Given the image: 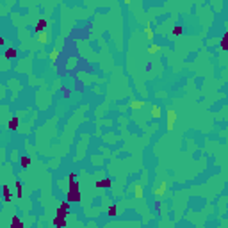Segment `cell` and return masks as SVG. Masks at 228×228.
<instances>
[{
    "instance_id": "cell-1",
    "label": "cell",
    "mask_w": 228,
    "mask_h": 228,
    "mask_svg": "<svg viewBox=\"0 0 228 228\" xmlns=\"http://www.w3.org/2000/svg\"><path fill=\"white\" fill-rule=\"evenodd\" d=\"M68 201H80V189L77 182H70V191H68Z\"/></svg>"
},
{
    "instance_id": "cell-2",
    "label": "cell",
    "mask_w": 228,
    "mask_h": 228,
    "mask_svg": "<svg viewBox=\"0 0 228 228\" xmlns=\"http://www.w3.org/2000/svg\"><path fill=\"white\" fill-rule=\"evenodd\" d=\"M177 119H178L177 111H175V109H169V111L166 112V128L169 130V132L175 128V123H177Z\"/></svg>"
},
{
    "instance_id": "cell-3",
    "label": "cell",
    "mask_w": 228,
    "mask_h": 228,
    "mask_svg": "<svg viewBox=\"0 0 228 228\" xmlns=\"http://www.w3.org/2000/svg\"><path fill=\"white\" fill-rule=\"evenodd\" d=\"M166 191H167V184H166V182H161L159 187L153 189V194H155V196H164V194H166Z\"/></svg>"
},
{
    "instance_id": "cell-4",
    "label": "cell",
    "mask_w": 228,
    "mask_h": 228,
    "mask_svg": "<svg viewBox=\"0 0 228 228\" xmlns=\"http://www.w3.org/2000/svg\"><path fill=\"white\" fill-rule=\"evenodd\" d=\"M18 127H20V118L18 116L11 118L9 123H7V128H9V130H18Z\"/></svg>"
},
{
    "instance_id": "cell-5",
    "label": "cell",
    "mask_w": 228,
    "mask_h": 228,
    "mask_svg": "<svg viewBox=\"0 0 228 228\" xmlns=\"http://www.w3.org/2000/svg\"><path fill=\"white\" fill-rule=\"evenodd\" d=\"M48 27V22H46V20H43V18H41V20H38V23H36V32H45V29Z\"/></svg>"
},
{
    "instance_id": "cell-6",
    "label": "cell",
    "mask_w": 228,
    "mask_h": 228,
    "mask_svg": "<svg viewBox=\"0 0 228 228\" xmlns=\"http://www.w3.org/2000/svg\"><path fill=\"white\" fill-rule=\"evenodd\" d=\"M112 185V180L111 178H103V180H98V182H96V187H98V189H107V187H111Z\"/></svg>"
},
{
    "instance_id": "cell-7",
    "label": "cell",
    "mask_w": 228,
    "mask_h": 228,
    "mask_svg": "<svg viewBox=\"0 0 228 228\" xmlns=\"http://www.w3.org/2000/svg\"><path fill=\"white\" fill-rule=\"evenodd\" d=\"M145 107V100H134L130 102V109L132 111H139V109H143Z\"/></svg>"
},
{
    "instance_id": "cell-8",
    "label": "cell",
    "mask_w": 228,
    "mask_h": 228,
    "mask_svg": "<svg viewBox=\"0 0 228 228\" xmlns=\"http://www.w3.org/2000/svg\"><path fill=\"white\" fill-rule=\"evenodd\" d=\"M162 116V109L159 105H151V118L153 119H159Z\"/></svg>"
},
{
    "instance_id": "cell-9",
    "label": "cell",
    "mask_w": 228,
    "mask_h": 228,
    "mask_svg": "<svg viewBox=\"0 0 228 228\" xmlns=\"http://www.w3.org/2000/svg\"><path fill=\"white\" fill-rule=\"evenodd\" d=\"M54 226H57V228H64L66 226V217H54Z\"/></svg>"
},
{
    "instance_id": "cell-10",
    "label": "cell",
    "mask_w": 228,
    "mask_h": 228,
    "mask_svg": "<svg viewBox=\"0 0 228 228\" xmlns=\"http://www.w3.org/2000/svg\"><path fill=\"white\" fill-rule=\"evenodd\" d=\"M11 228H25L23 226V223H22V219L18 216H13V219H11Z\"/></svg>"
},
{
    "instance_id": "cell-11",
    "label": "cell",
    "mask_w": 228,
    "mask_h": 228,
    "mask_svg": "<svg viewBox=\"0 0 228 228\" xmlns=\"http://www.w3.org/2000/svg\"><path fill=\"white\" fill-rule=\"evenodd\" d=\"M145 34H146V39H148V41H153V29H151V23H146Z\"/></svg>"
},
{
    "instance_id": "cell-12",
    "label": "cell",
    "mask_w": 228,
    "mask_h": 228,
    "mask_svg": "<svg viewBox=\"0 0 228 228\" xmlns=\"http://www.w3.org/2000/svg\"><path fill=\"white\" fill-rule=\"evenodd\" d=\"M134 196L139 200V198H143V185L141 184H135L134 185Z\"/></svg>"
},
{
    "instance_id": "cell-13",
    "label": "cell",
    "mask_w": 228,
    "mask_h": 228,
    "mask_svg": "<svg viewBox=\"0 0 228 228\" xmlns=\"http://www.w3.org/2000/svg\"><path fill=\"white\" fill-rule=\"evenodd\" d=\"M38 41L39 43H43V45H46L48 43V32H46V30H45V32H39L38 34Z\"/></svg>"
},
{
    "instance_id": "cell-14",
    "label": "cell",
    "mask_w": 228,
    "mask_h": 228,
    "mask_svg": "<svg viewBox=\"0 0 228 228\" xmlns=\"http://www.w3.org/2000/svg\"><path fill=\"white\" fill-rule=\"evenodd\" d=\"M219 48H221L223 52H226L228 50V32L223 36V39H221V45H219Z\"/></svg>"
},
{
    "instance_id": "cell-15",
    "label": "cell",
    "mask_w": 228,
    "mask_h": 228,
    "mask_svg": "<svg viewBox=\"0 0 228 228\" xmlns=\"http://www.w3.org/2000/svg\"><path fill=\"white\" fill-rule=\"evenodd\" d=\"M161 50H162L161 45H150V46H148V54H150V56H153V54H157V52H161Z\"/></svg>"
},
{
    "instance_id": "cell-16",
    "label": "cell",
    "mask_w": 228,
    "mask_h": 228,
    "mask_svg": "<svg viewBox=\"0 0 228 228\" xmlns=\"http://www.w3.org/2000/svg\"><path fill=\"white\" fill-rule=\"evenodd\" d=\"M14 187H16V196H18V198H22V196H23V187H22V182H20V180H16V184H14Z\"/></svg>"
},
{
    "instance_id": "cell-17",
    "label": "cell",
    "mask_w": 228,
    "mask_h": 228,
    "mask_svg": "<svg viewBox=\"0 0 228 228\" xmlns=\"http://www.w3.org/2000/svg\"><path fill=\"white\" fill-rule=\"evenodd\" d=\"M30 162H32V161H30V157H22V159H20V164H22L23 169L30 166Z\"/></svg>"
},
{
    "instance_id": "cell-18",
    "label": "cell",
    "mask_w": 228,
    "mask_h": 228,
    "mask_svg": "<svg viewBox=\"0 0 228 228\" xmlns=\"http://www.w3.org/2000/svg\"><path fill=\"white\" fill-rule=\"evenodd\" d=\"M4 57H6V59H13V57H16V50H14V48H7L6 54H4Z\"/></svg>"
},
{
    "instance_id": "cell-19",
    "label": "cell",
    "mask_w": 228,
    "mask_h": 228,
    "mask_svg": "<svg viewBox=\"0 0 228 228\" xmlns=\"http://www.w3.org/2000/svg\"><path fill=\"white\" fill-rule=\"evenodd\" d=\"M4 201H11V189L4 185Z\"/></svg>"
},
{
    "instance_id": "cell-20",
    "label": "cell",
    "mask_w": 228,
    "mask_h": 228,
    "mask_svg": "<svg viewBox=\"0 0 228 228\" xmlns=\"http://www.w3.org/2000/svg\"><path fill=\"white\" fill-rule=\"evenodd\" d=\"M107 214H109L111 217H114V216L118 214V207H116V205H111L109 209H107Z\"/></svg>"
},
{
    "instance_id": "cell-21",
    "label": "cell",
    "mask_w": 228,
    "mask_h": 228,
    "mask_svg": "<svg viewBox=\"0 0 228 228\" xmlns=\"http://www.w3.org/2000/svg\"><path fill=\"white\" fill-rule=\"evenodd\" d=\"M182 34H184V29L180 27V25H177V27H173V36H182Z\"/></svg>"
},
{
    "instance_id": "cell-22",
    "label": "cell",
    "mask_w": 228,
    "mask_h": 228,
    "mask_svg": "<svg viewBox=\"0 0 228 228\" xmlns=\"http://www.w3.org/2000/svg\"><path fill=\"white\" fill-rule=\"evenodd\" d=\"M57 57H59V50H57V48H54V50L50 52V61H52V62H56V61H57Z\"/></svg>"
},
{
    "instance_id": "cell-23",
    "label": "cell",
    "mask_w": 228,
    "mask_h": 228,
    "mask_svg": "<svg viewBox=\"0 0 228 228\" xmlns=\"http://www.w3.org/2000/svg\"><path fill=\"white\" fill-rule=\"evenodd\" d=\"M59 209H62V210H66V212H68V210H70V201H62Z\"/></svg>"
},
{
    "instance_id": "cell-24",
    "label": "cell",
    "mask_w": 228,
    "mask_h": 228,
    "mask_svg": "<svg viewBox=\"0 0 228 228\" xmlns=\"http://www.w3.org/2000/svg\"><path fill=\"white\" fill-rule=\"evenodd\" d=\"M68 180H70V182H75V180H77V173H70V175H68Z\"/></svg>"
},
{
    "instance_id": "cell-25",
    "label": "cell",
    "mask_w": 228,
    "mask_h": 228,
    "mask_svg": "<svg viewBox=\"0 0 228 228\" xmlns=\"http://www.w3.org/2000/svg\"><path fill=\"white\" fill-rule=\"evenodd\" d=\"M62 95H64V98H68L70 96V89H62Z\"/></svg>"
}]
</instances>
